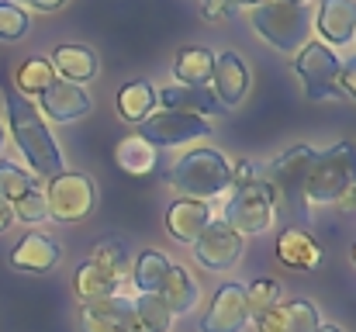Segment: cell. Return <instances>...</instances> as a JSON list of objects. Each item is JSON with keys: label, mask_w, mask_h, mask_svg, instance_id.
<instances>
[{"label": "cell", "mask_w": 356, "mask_h": 332, "mask_svg": "<svg viewBox=\"0 0 356 332\" xmlns=\"http://www.w3.org/2000/svg\"><path fill=\"white\" fill-rule=\"evenodd\" d=\"M3 104H7V121H10V135L21 149V156L28 159L35 177H56L63 173V149L56 145L45 118L38 114V108L14 90V84H3Z\"/></svg>", "instance_id": "obj_1"}, {"label": "cell", "mask_w": 356, "mask_h": 332, "mask_svg": "<svg viewBox=\"0 0 356 332\" xmlns=\"http://www.w3.org/2000/svg\"><path fill=\"white\" fill-rule=\"evenodd\" d=\"M249 21H252L259 38H266L273 49L294 56L308 42L312 7L308 3H287V0H263L249 10Z\"/></svg>", "instance_id": "obj_2"}, {"label": "cell", "mask_w": 356, "mask_h": 332, "mask_svg": "<svg viewBox=\"0 0 356 332\" xmlns=\"http://www.w3.org/2000/svg\"><path fill=\"white\" fill-rule=\"evenodd\" d=\"M170 187L194 201H211L229 191V159L218 149H191L170 170Z\"/></svg>", "instance_id": "obj_3"}, {"label": "cell", "mask_w": 356, "mask_h": 332, "mask_svg": "<svg viewBox=\"0 0 356 332\" xmlns=\"http://www.w3.org/2000/svg\"><path fill=\"white\" fill-rule=\"evenodd\" d=\"M350 187H356V145L336 142L325 152H315V163L305 180V201L312 205H336Z\"/></svg>", "instance_id": "obj_4"}, {"label": "cell", "mask_w": 356, "mask_h": 332, "mask_svg": "<svg viewBox=\"0 0 356 332\" xmlns=\"http://www.w3.org/2000/svg\"><path fill=\"white\" fill-rule=\"evenodd\" d=\"M312 163H315V149H312V145H294V149L280 152V156L266 166V177H263V180L273 187V194H277V208L287 205V212L301 221H308L305 180H308Z\"/></svg>", "instance_id": "obj_5"}, {"label": "cell", "mask_w": 356, "mask_h": 332, "mask_svg": "<svg viewBox=\"0 0 356 332\" xmlns=\"http://www.w3.org/2000/svg\"><path fill=\"white\" fill-rule=\"evenodd\" d=\"M277 219V194L273 187L256 177L245 187H232V198L225 201V225L238 235H259Z\"/></svg>", "instance_id": "obj_6"}, {"label": "cell", "mask_w": 356, "mask_h": 332, "mask_svg": "<svg viewBox=\"0 0 356 332\" xmlns=\"http://www.w3.org/2000/svg\"><path fill=\"white\" fill-rule=\"evenodd\" d=\"M339 56L332 52V45L325 42H305L301 56L294 59V73L301 77L305 84V97L308 101H329V97H339Z\"/></svg>", "instance_id": "obj_7"}, {"label": "cell", "mask_w": 356, "mask_h": 332, "mask_svg": "<svg viewBox=\"0 0 356 332\" xmlns=\"http://www.w3.org/2000/svg\"><path fill=\"white\" fill-rule=\"evenodd\" d=\"M94 180L87 173H56L45 187V208L56 221H83L94 212Z\"/></svg>", "instance_id": "obj_8"}, {"label": "cell", "mask_w": 356, "mask_h": 332, "mask_svg": "<svg viewBox=\"0 0 356 332\" xmlns=\"http://www.w3.org/2000/svg\"><path fill=\"white\" fill-rule=\"evenodd\" d=\"M138 135L149 145H156V149H177L184 142L208 139L211 135V121L197 118V114H184V111H156V114H149L142 121Z\"/></svg>", "instance_id": "obj_9"}, {"label": "cell", "mask_w": 356, "mask_h": 332, "mask_svg": "<svg viewBox=\"0 0 356 332\" xmlns=\"http://www.w3.org/2000/svg\"><path fill=\"white\" fill-rule=\"evenodd\" d=\"M245 249V235L229 228L225 221H208V228L194 239V260L204 270H229L236 267Z\"/></svg>", "instance_id": "obj_10"}, {"label": "cell", "mask_w": 356, "mask_h": 332, "mask_svg": "<svg viewBox=\"0 0 356 332\" xmlns=\"http://www.w3.org/2000/svg\"><path fill=\"white\" fill-rule=\"evenodd\" d=\"M249 305H245V287L222 284L201 315V332H242L249 326Z\"/></svg>", "instance_id": "obj_11"}, {"label": "cell", "mask_w": 356, "mask_h": 332, "mask_svg": "<svg viewBox=\"0 0 356 332\" xmlns=\"http://www.w3.org/2000/svg\"><path fill=\"white\" fill-rule=\"evenodd\" d=\"M80 332H138L131 298L111 294L101 301H87L80 308Z\"/></svg>", "instance_id": "obj_12"}, {"label": "cell", "mask_w": 356, "mask_h": 332, "mask_svg": "<svg viewBox=\"0 0 356 332\" xmlns=\"http://www.w3.org/2000/svg\"><path fill=\"white\" fill-rule=\"evenodd\" d=\"M42 111H45V118L49 121H56V125H73V121H80L83 114H90V94L80 87V84H70V80H56L52 87H45L42 94Z\"/></svg>", "instance_id": "obj_13"}, {"label": "cell", "mask_w": 356, "mask_h": 332, "mask_svg": "<svg viewBox=\"0 0 356 332\" xmlns=\"http://www.w3.org/2000/svg\"><path fill=\"white\" fill-rule=\"evenodd\" d=\"M318 326H322L318 308L308 298L277 301L266 315L256 319V332H315Z\"/></svg>", "instance_id": "obj_14"}, {"label": "cell", "mask_w": 356, "mask_h": 332, "mask_svg": "<svg viewBox=\"0 0 356 332\" xmlns=\"http://www.w3.org/2000/svg\"><path fill=\"white\" fill-rule=\"evenodd\" d=\"M211 84H215V97L218 104L229 111L238 108L249 94V66L238 52H218L215 56V73H211Z\"/></svg>", "instance_id": "obj_15"}, {"label": "cell", "mask_w": 356, "mask_h": 332, "mask_svg": "<svg viewBox=\"0 0 356 332\" xmlns=\"http://www.w3.org/2000/svg\"><path fill=\"white\" fill-rule=\"evenodd\" d=\"M208 221H215L211 215V201H194V198H177L166 208V232L170 239L194 246V239L208 228Z\"/></svg>", "instance_id": "obj_16"}, {"label": "cell", "mask_w": 356, "mask_h": 332, "mask_svg": "<svg viewBox=\"0 0 356 332\" xmlns=\"http://www.w3.org/2000/svg\"><path fill=\"white\" fill-rule=\"evenodd\" d=\"M63 249L52 235L45 232H28L17 239V246L10 249V267L21 270V274H45L59 263Z\"/></svg>", "instance_id": "obj_17"}, {"label": "cell", "mask_w": 356, "mask_h": 332, "mask_svg": "<svg viewBox=\"0 0 356 332\" xmlns=\"http://www.w3.org/2000/svg\"><path fill=\"white\" fill-rule=\"evenodd\" d=\"M315 24L325 45H350L356 38V0H322Z\"/></svg>", "instance_id": "obj_18"}, {"label": "cell", "mask_w": 356, "mask_h": 332, "mask_svg": "<svg viewBox=\"0 0 356 332\" xmlns=\"http://www.w3.org/2000/svg\"><path fill=\"white\" fill-rule=\"evenodd\" d=\"M277 260L291 270H315L322 263V246L305 228H284L277 235Z\"/></svg>", "instance_id": "obj_19"}, {"label": "cell", "mask_w": 356, "mask_h": 332, "mask_svg": "<svg viewBox=\"0 0 356 332\" xmlns=\"http://www.w3.org/2000/svg\"><path fill=\"white\" fill-rule=\"evenodd\" d=\"M156 101L163 104V111H184V114H197V118H208V114H222V104L215 97L211 87H163L156 94Z\"/></svg>", "instance_id": "obj_20"}, {"label": "cell", "mask_w": 356, "mask_h": 332, "mask_svg": "<svg viewBox=\"0 0 356 332\" xmlns=\"http://www.w3.org/2000/svg\"><path fill=\"white\" fill-rule=\"evenodd\" d=\"M215 73V52L204 45H184L173 59V77L180 87H208Z\"/></svg>", "instance_id": "obj_21"}, {"label": "cell", "mask_w": 356, "mask_h": 332, "mask_svg": "<svg viewBox=\"0 0 356 332\" xmlns=\"http://www.w3.org/2000/svg\"><path fill=\"white\" fill-rule=\"evenodd\" d=\"M159 294H163V301H166V308H170L173 315H187V312H194L197 301H201V287H197V280L191 277V270H187V267H173V263H170V270H166V277H163Z\"/></svg>", "instance_id": "obj_22"}, {"label": "cell", "mask_w": 356, "mask_h": 332, "mask_svg": "<svg viewBox=\"0 0 356 332\" xmlns=\"http://www.w3.org/2000/svg\"><path fill=\"white\" fill-rule=\"evenodd\" d=\"M49 63L70 84H83V80H94L97 77V56L87 45H56V52H52Z\"/></svg>", "instance_id": "obj_23"}, {"label": "cell", "mask_w": 356, "mask_h": 332, "mask_svg": "<svg viewBox=\"0 0 356 332\" xmlns=\"http://www.w3.org/2000/svg\"><path fill=\"white\" fill-rule=\"evenodd\" d=\"M73 291H76V298L87 305V301H101V298L118 294V280H115L101 263L87 260V263H80L76 274H73Z\"/></svg>", "instance_id": "obj_24"}, {"label": "cell", "mask_w": 356, "mask_h": 332, "mask_svg": "<svg viewBox=\"0 0 356 332\" xmlns=\"http://www.w3.org/2000/svg\"><path fill=\"white\" fill-rule=\"evenodd\" d=\"M115 163L128 177H145L156 170V145H149L142 135H124L115 145Z\"/></svg>", "instance_id": "obj_25"}, {"label": "cell", "mask_w": 356, "mask_h": 332, "mask_svg": "<svg viewBox=\"0 0 356 332\" xmlns=\"http://www.w3.org/2000/svg\"><path fill=\"white\" fill-rule=\"evenodd\" d=\"M90 260L94 263H101L115 280H128V274H131V246L124 242V239H118V235H108V239H97L94 242V249H90Z\"/></svg>", "instance_id": "obj_26"}, {"label": "cell", "mask_w": 356, "mask_h": 332, "mask_svg": "<svg viewBox=\"0 0 356 332\" xmlns=\"http://www.w3.org/2000/svg\"><path fill=\"white\" fill-rule=\"evenodd\" d=\"M156 108V90L149 80H131L118 90V114L131 125H142Z\"/></svg>", "instance_id": "obj_27"}, {"label": "cell", "mask_w": 356, "mask_h": 332, "mask_svg": "<svg viewBox=\"0 0 356 332\" xmlns=\"http://www.w3.org/2000/svg\"><path fill=\"white\" fill-rule=\"evenodd\" d=\"M166 270H170V260L159 249H142L138 260L131 263V280H135L138 294H159Z\"/></svg>", "instance_id": "obj_28"}, {"label": "cell", "mask_w": 356, "mask_h": 332, "mask_svg": "<svg viewBox=\"0 0 356 332\" xmlns=\"http://www.w3.org/2000/svg\"><path fill=\"white\" fill-rule=\"evenodd\" d=\"M131 308H135L138 332H170L173 326V312L166 308L163 294H138L131 301Z\"/></svg>", "instance_id": "obj_29"}, {"label": "cell", "mask_w": 356, "mask_h": 332, "mask_svg": "<svg viewBox=\"0 0 356 332\" xmlns=\"http://www.w3.org/2000/svg\"><path fill=\"white\" fill-rule=\"evenodd\" d=\"M56 84V70H52V63L49 59H42V56H31L28 63H21L17 66V80H14V90L17 94H42L45 87H52Z\"/></svg>", "instance_id": "obj_30"}, {"label": "cell", "mask_w": 356, "mask_h": 332, "mask_svg": "<svg viewBox=\"0 0 356 332\" xmlns=\"http://www.w3.org/2000/svg\"><path fill=\"white\" fill-rule=\"evenodd\" d=\"M31 187H38V177H35V173L21 170V166L10 163V159L0 163V198H7V201L14 205V201H17L21 194H28Z\"/></svg>", "instance_id": "obj_31"}, {"label": "cell", "mask_w": 356, "mask_h": 332, "mask_svg": "<svg viewBox=\"0 0 356 332\" xmlns=\"http://www.w3.org/2000/svg\"><path fill=\"white\" fill-rule=\"evenodd\" d=\"M277 301H280V284H277L273 277H256V280L245 287V305H249V315H252V319L266 315Z\"/></svg>", "instance_id": "obj_32"}, {"label": "cell", "mask_w": 356, "mask_h": 332, "mask_svg": "<svg viewBox=\"0 0 356 332\" xmlns=\"http://www.w3.org/2000/svg\"><path fill=\"white\" fill-rule=\"evenodd\" d=\"M28 28H31L28 10L10 0H0V42H17L28 35Z\"/></svg>", "instance_id": "obj_33"}, {"label": "cell", "mask_w": 356, "mask_h": 332, "mask_svg": "<svg viewBox=\"0 0 356 332\" xmlns=\"http://www.w3.org/2000/svg\"><path fill=\"white\" fill-rule=\"evenodd\" d=\"M14 215L17 221H45L49 219V208H45V191L42 187H31L28 194H21L17 201H14Z\"/></svg>", "instance_id": "obj_34"}, {"label": "cell", "mask_w": 356, "mask_h": 332, "mask_svg": "<svg viewBox=\"0 0 356 332\" xmlns=\"http://www.w3.org/2000/svg\"><path fill=\"white\" fill-rule=\"evenodd\" d=\"M249 180H256V163H252V159L229 163V187H245Z\"/></svg>", "instance_id": "obj_35"}, {"label": "cell", "mask_w": 356, "mask_h": 332, "mask_svg": "<svg viewBox=\"0 0 356 332\" xmlns=\"http://www.w3.org/2000/svg\"><path fill=\"white\" fill-rule=\"evenodd\" d=\"M201 14L208 21H225L236 14V0H201Z\"/></svg>", "instance_id": "obj_36"}, {"label": "cell", "mask_w": 356, "mask_h": 332, "mask_svg": "<svg viewBox=\"0 0 356 332\" xmlns=\"http://www.w3.org/2000/svg\"><path fill=\"white\" fill-rule=\"evenodd\" d=\"M336 87H339V97H353L356 101V56L350 59V63L339 66V80H336Z\"/></svg>", "instance_id": "obj_37"}, {"label": "cell", "mask_w": 356, "mask_h": 332, "mask_svg": "<svg viewBox=\"0 0 356 332\" xmlns=\"http://www.w3.org/2000/svg\"><path fill=\"white\" fill-rule=\"evenodd\" d=\"M14 221H17V215H14V205H10L7 198H0V232L14 228Z\"/></svg>", "instance_id": "obj_38"}, {"label": "cell", "mask_w": 356, "mask_h": 332, "mask_svg": "<svg viewBox=\"0 0 356 332\" xmlns=\"http://www.w3.org/2000/svg\"><path fill=\"white\" fill-rule=\"evenodd\" d=\"M28 7H35V10H42V14H52V10H59L66 0H24Z\"/></svg>", "instance_id": "obj_39"}, {"label": "cell", "mask_w": 356, "mask_h": 332, "mask_svg": "<svg viewBox=\"0 0 356 332\" xmlns=\"http://www.w3.org/2000/svg\"><path fill=\"white\" fill-rule=\"evenodd\" d=\"M336 205H339L343 212H356V187H350V191H346V194H343Z\"/></svg>", "instance_id": "obj_40"}, {"label": "cell", "mask_w": 356, "mask_h": 332, "mask_svg": "<svg viewBox=\"0 0 356 332\" xmlns=\"http://www.w3.org/2000/svg\"><path fill=\"white\" fill-rule=\"evenodd\" d=\"M315 332H343V329H339V326H329V322H322V326H318Z\"/></svg>", "instance_id": "obj_41"}, {"label": "cell", "mask_w": 356, "mask_h": 332, "mask_svg": "<svg viewBox=\"0 0 356 332\" xmlns=\"http://www.w3.org/2000/svg\"><path fill=\"white\" fill-rule=\"evenodd\" d=\"M236 3H249V7H256V3H263V0H236Z\"/></svg>", "instance_id": "obj_42"}, {"label": "cell", "mask_w": 356, "mask_h": 332, "mask_svg": "<svg viewBox=\"0 0 356 332\" xmlns=\"http://www.w3.org/2000/svg\"><path fill=\"white\" fill-rule=\"evenodd\" d=\"M0 149H3V128H0Z\"/></svg>", "instance_id": "obj_43"}, {"label": "cell", "mask_w": 356, "mask_h": 332, "mask_svg": "<svg viewBox=\"0 0 356 332\" xmlns=\"http://www.w3.org/2000/svg\"><path fill=\"white\" fill-rule=\"evenodd\" d=\"M287 3H308V0H287Z\"/></svg>", "instance_id": "obj_44"}, {"label": "cell", "mask_w": 356, "mask_h": 332, "mask_svg": "<svg viewBox=\"0 0 356 332\" xmlns=\"http://www.w3.org/2000/svg\"><path fill=\"white\" fill-rule=\"evenodd\" d=\"M353 260H356V246H353Z\"/></svg>", "instance_id": "obj_45"}]
</instances>
